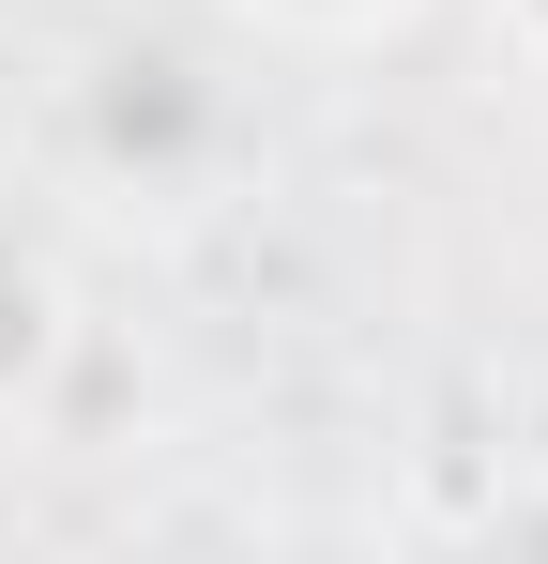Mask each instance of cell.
Here are the masks:
<instances>
[{
  "mask_svg": "<svg viewBox=\"0 0 548 564\" xmlns=\"http://www.w3.org/2000/svg\"><path fill=\"white\" fill-rule=\"evenodd\" d=\"M62 367H77V290L46 275V260L0 245V412H31Z\"/></svg>",
  "mask_w": 548,
  "mask_h": 564,
  "instance_id": "cell-1",
  "label": "cell"
},
{
  "mask_svg": "<svg viewBox=\"0 0 548 564\" xmlns=\"http://www.w3.org/2000/svg\"><path fill=\"white\" fill-rule=\"evenodd\" d=\"M260 31H289V46H381V31H412L427 0H244Z\"/></svg>",
  "mask_w": 548,
  "mask_h": 564,
  "instance_id": "cell-2",
  "label": "cell"
},
{
  "mask_svg": "<svg viewBox=\"0 0 548 564\" xmlns=\"http://www.w3.org/2000/svg\"><path fill=\"white\" fill-rule=\"evenodd\" d=\"M472 534H487V550H548V488H487Z\"/></svg>",
  "mask_w": 548,
  "mask_h": 564,
  "instance_id": "cell-3",
  "label": "cell"
},
{
  "mask_svg": "<svg viewBox=\"0 0 548 564\" xmlns=\"http://www.w3.org/2000/svg\"><path fill=\"white\" fill-rule=\"evenodd\" d=\"M487 46H503L518 77H548V0H487Z\"/></svg>",
  "mask_w": 548,
  "mask_h": 564,
  "instance_id": "cell-4",
  "label": "cell"
}]
</instances>
